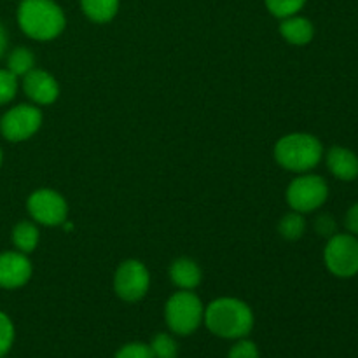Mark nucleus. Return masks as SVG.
<instances>
[{"instance_id":"obj_5","label":"nucleus","mask_w":358,"mask_h":358,"mask_svg":"<svg viewBox=\"0 0 358 358\" xmlns=\"http://www.w3.org/2000/svg\"><path fill=\"white\" fill-rule=\"evenodd\" d=\"M287 203L294 212L311 213L320 208L329 198V185L318 175H301L294 178L285 192Z\"/></svg>"},{"instance_id":"obj_16","label":"nucleus","mask_w":358,"mask_h":358,"mask_svg":"<svg viewBox=\"0 0 358 358\" xmlns=\"http://www.w3.org/2000/svg\"><path fill=\"white\" fill-rule=\"evenodd\" d=\"M38 240H41V233L35 222L30 220H21L14 226L13 229V243L16 250L23 252V254H31L37 248Z\"/></svg>"},{"instance_id":"obj_4","label":"nucleus","mask_w":358,"mask_h":358,"mask_svg":"<svg viewBox=\"0 0 358 358\" xmlns=\"http://www.w3.org/2000/svg\"><path fill=\"white\" fill-rule=\"evenodd\" d=\"M164 318L170 331L177 336H189L199 329L205 318V306L192 290H178L164 306Z\"/></svg>"},{"instance_id":"obj_28","label":"nucleus","mask_w":358,"mask_h":358,"mask_svg":"<svg viewBox=\"0 0 358 358\" xmlns=\"http://www.w3.org/2000/svg\"><path fill=\"white\" fill-rule=\"evenodd\" d=\"M2 159H3V154H2V149H0V166H2Z\"/></svg>"},{"instance_id":"obj_14","label":"nucleus","mask_w":358,"mask_h":358,"mask_svg":"<svg viewBox=\"0 0 358 358\" xmlns=\"http://www.w3.org/2000/svg\"><path fill=\"white\" fill-rule=\"evenodd\" d=\"M280 34L289 44L306 45L313 41L315 27L308 17L294 14V16L283 17L280 23Z\"/></svg>"},{"instance_id":"obj_15","label":"nucleus","mask_w":358,"mask_h":358,"mask_svg":"<svg viewBox=\"0 0 358 358\" xmlns=\"http://www.w3.org/2000/svg\"><path fill=\"white\" fill-rule=\"evenodd\" d=\"M80 7L87 20L103 24L115 17L119 10V0H80Z\"/></svg>"},{"instance_id":"obj_2","label":"nucleus","mask_w":358,"mask_h":358,"mask_svg":"<svg viewBox=\"0 0 358 358\" xmlns=\"http://www.w3.org/2000/svg\"><path fill=\"white\" fill-rule=\"evenodd\" d=\"M17 24L34 41L48 42L63 34L66 17L62 7L52 0H21Z\"/></svg>"},{"instance_id":"obj_21","label":"nucleus","mask_w":358,"mask_h":358,"mask_svg":"<svg viewBox=\"0 0 358 358\" xmlns=\"http://www.w3.org/2000/svg\"><path fill=\"white\" fill-rule=\"evenodd\" d=\"M17 93V77L7 69H0V105L14 100Z\"/></svg>"},{"instance_id":"obj_23","label":"nucleus","mask_w":358,"mask_h":358,"mask_svg":"<svg viewBox=\"0 0 358 358\" xmlns=\"http://www.w3.org/2000/svg\"><path fill=\"white\" fill-rule=\"evenodd\" d=\"M115 358H156L154 357L150 345L145 343H128L117 350Z\"/></svg>"},{"instance_id":"obj_19","label":"nucleus","mask_w":358,"mask_h":358,"mask_svg":"<svg viewBox=\"0 0 358 358\" xmlns=\"http://www.w3.org/2000/svg\"><path fill=\"white\" fill-rule=\"evenodd\" d=\"M150 350H152L156 358H177L178 345L173 336L166 334V332H159L150 341Z\"/></svg>"},{"instance_id":"obj_20","label":"nucleus","mask_w":358,"mask_h":358,"mask_svg":"<svg viewBox=\"0 0 358 358\" xmlns=\"http://www.w3.org/2000/svg\"><path fill=\"white\" fill-rule=\"evenodd\" d=\"M306 0H266V7L275 17H289L299 13Z\"/></svg>"},{"instance_id":"obj_7","label":"nucleus","mask_w":358,"mask_h":358,"mask_svg":"<svg viewBox=\"0 0 358 358\" xmlns=\"http://www.w3.org/2000/svg\"><path fill=\"white\" fill-rule=\"evenodd\" d=\"M150 287V273L142 261L128 259L121 262L114 275V290L124 303H138L147 296Z\"/></svg>"},{"instance_id":"obj_10","label":"nucleus","mask_w":358,"mask_h":358,"mask_svg":"<svg viewBox=\"0 0 358 358\" xmlns=\"http://www.w3.org/2000/svg\"><path fill=\"white\" fill-rule=\"evenodd\" d=\"M31 262L20 250L0 254V289L16 290L27 285L31 278Z\"/></svg>"},{"instance_id":"obj_18","label":"nucleus","mask_w":358,"mask_h":358,"mask_svg":"<svg viewBox=\"0 0 358 358\" xmlns=\"http://www.w3.org/2000/svg\"><path fill=\"white\" fill-rule=\"evenodd\" d=\"M304 231H306V220H304L303 213L299 212H289L282 217L278 224V233L283 240L287 241H297L303 238Z\"/></svg>"},{"instance_id":"obj_6","label":"nucleus","mask_w":358,"mask_h":358,"mask_svg":"<svg viewBox=\"0 0 358 358\" xmlns=\"http://www.w3.org/2000/svg\"><path fill=\"white\" fill-rule=\"evenodd\" d=\"M329 271L338 278H352L358 273V238L355 234H339L329 238L324 252Z\"/></svg>"},{"instance_id":"obj_12","label":"nucleus","mask_w":358,"mask_h":358,"mask_svg":"<svg viewBox=\"0 0 358 358\" xmlns=\"http://www.w3.org/2000/svg\"><path fill=\"white\" fill-rule=\"evenodd\" d=\"M327 168L339 180H355L358 177V157L346 147H332L327 152Z\"/></svg>"},{"instance_id":"obj_22","label":"nucleus","mask_w":358,"mask_h":358,"mask_svg":"<svg viewBox=\"0 0 358 358\" xmlns=\"http://www.w3.org/2000/svg\"><path fill=\"white\" fill-rule=\"evenodd\" d=\"M14 343L13 320L3 311H0V358L6 355Z\"/></svg>"},{"instance_id":"obj_8","label":"nucleus","mask_w":358,"mask_h":358,"mask_svg":"<svg viewBox=\"0 0 358 358\" xmlns=\"http://www.w3.org/2000/svg\"><path fill=\"white\" fill-rule=\"evenodd\" d=\"M42 126V112L37 105L21 103L9 108L0 117V133L14 143L30 140Z\"/></svg>"},{"instance_id":"obj_24","label":"nucleus","mask_w":358,"mask_h":358,"mask_svg":"<svg viewBox=\"0 0 358 358\" xmlns=\"http://www.w3.org/2000/svg\"><path fill=\"white\" fill-rule=\"evenodd\" d=\"M227 358H259V348L255 343H252L250 339H238V343H234L233 348L229 350V355Z\"/></svg>"},{"instance_id":"obj_17","label":"nucleus","mask_w":358,"mask_h":358,"mask_svg":"<svg viewBox=\"0 0 358 358\" xmlns=\"http://www.w3.org/2000/svg\"><path fill=\"white\" fill-rule=\"evenodd\" d=\"M35 69V55L28 48H16L7 56V70L16 77H24Z\"/></svg>"},{"instance_id":"obj_26","label":"nucleus","mask_w":358,"mask_h":358,"mask_svg":"<svg viewBox=\"0 0 358 358\" xmlns=\"http://www.w3.org/2000/svg\"><path fill=\"white\" fill-rule=\"evenodd\" d=\"M346 227L352 234H358V203L353 205L346 213Z\"/></svg>"},{"instance_id":"obj_3","label":"nucleus","mask_w":358,"mask_h":358,"mask_svg":"<svg viewBox=\"0 0 358 358\" xmlns=\"http://www.w3.org/2000/svg\"><path fill=\"white\" fill-rule=\"evenodd\" d=\"M324 157V147L310 133H290L282 136L275 145V159L283 170L306 173L313 170Z\"/></svg>"},{"instance_id":"obj_13","label":"nucleus","mask_w":358,"mask_h":358,"mask_svg":"<svg viewBox=\"0 0 358 358\" xmlns=\"http://www.w3.org/2000/svg\"><path fill=\"white\" fill-rule=\"evenodd\" d=\"M170 280L177 289L194 290L203 280V271L196 261L189 257H178L170 266Z\"/></svg>"},{"instance_id":"obj_27","label":"nucleus","mask_w":358,"mask_h":358,"mask_svg":"<svg viewBox=\"0 0 358 358\" xmlns=\"http://www.w3.org/2000/svg\"><path fill=\"white\" fill-rule=\"evenodd\" d=\"M6 51H7V31L6 28H3V24L0 23V59L3 58Z\"/></svg>"},{"instance_id":"obj_1","label":"nucleus","mask_w":358,"mask_h":358,"mask_svg":"<svg viewBox=\"0 0 358 358\" xmlns=\"http://www.w3.org/2000/svg\"><path fill=\"white\" fill-rule=\"evenodd\" d=\"M203 322L217 338L241 339L254 329V311L236 297H219L205 308Z\"/></svg>"},{"instance_id":"obj_9","label":"nucleus","mask_w":358,"mask_h":358,"mask_svg":"<svg viewBox=\"0 0 358 358\" xmlns=\"http://www.w3.org/2000/svg\"><path fill=\"white\" fill-rule=\"evenodd\" d=\"M27 208L34 222L45 227L62 226L69 217V203L55 189H37L31 192Z\"/></svg>"},{"instance_id":"obj_11","label":"nucleus","mask_w":358,"mask_h":358,"mask_svg":"<svg viewBox=\"0 0 358 358\" xmlns=\"http://www.w3.org/2000/svg\"><path fill=\"white\" fill-rule=\"evenodd\" d=\"M23 91L35 105H51L59 96V84L49 72L34 69L23 77Z\"/></svg>"},{"instance_id":"obj_25","label":"nucleus","mask_w":358,"mask_h":358,"mask_svg":"<svg viewBox=\"0 0 358 358\" xmlns=\"http://www.w3.org/2000/svg\"><path fill=\"white\" fill-rule=\"evenodd\" d=\"M315 229H317V233L320 234V236L331 238L338 233V224H336L334 217L324 213V215H320L315 220Z\"/></svg>"}]
</instances>
